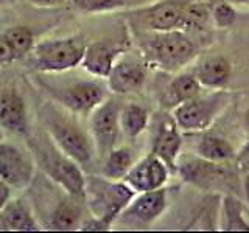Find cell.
Returning a JSON list of instances; mask_svg holds the SVG:
<instances>
[{
	"instance_id": "obj_1",
	"label": "cell",
	"mask_w": 249,
	"mask_h": 233,
	"mask_svg": "<svg viewBox=\"0 0 249 233\" xmlns=\"http://www.w3.org/2000/svg\"><path fill=\"white\" fill-rule=\"evenodd\" d=\"M132 39L139 45L148 66L168 73H178L198 54L196 44L187 31H143L132 30Z\"/></svg>"
},
{
	"instance_id": "obj_2",
	"label": "cell",
	"mask_w": 249,
	"mask_h": 233,
	"mask_svg": "<svg viewBox=\"0 0 249 233\" xmlns=\"http://www.w3.org/2000/svg\"><path fill=\"white\" fill-rule=\"evenodd\" d=\"M27 143L37 166L44 171V174L52 179L61 190H64V193L84 200L86 176L83 168L62 152L49 134L36 137L28 134Z\"/></svg>"
},
{
	"instance_id": "obj_3",
	"label": "cell",
	"mask_w": 249,
	"mask_h": 233,
	"mask_svg": "<svg viewBox=\"0 0 249 233\" xmlns=\"http://www.w3.org/2000/svg\"><path fill=\"white\" fill-rule=\"evenodd\" d=\"M231 163L232 162H210L196 154L192 157L187 155V157H179L176 174H179L184 182L196 186L199 190L237 194V191L241 190V173L237 165L232 166Z\"/></svg>"
},
{
	"instance_id": "obj_4",
	"label": "cell",
	"mask_w": 249,
	"mask_h": 233,
	"mask_svg": "<svg viewBox=\"0 0 249 233\" xmlns=\"http://www.w3.org/2000/svg\"><path fill=\"white\" fill-rule=\"evenodd\" d=\"M136 194L124 181H112L105 176H86L84 200L89 213L111 227L119 221Z\"/></svg>"
},
{
	"instance_id": "obj_5",
	"label": "cell",
	"mask_w": 249,
	"mask_h": 233,
	"mask_svg": "<svg viewBox=\"0 0 249 233\" xmlns=\"http://www.w3.org/2000/svg\"><path fill=\"white\" fill-rule=\"evenodd\" d=\"M88 41L83 34L45 39L35 45L31 62L37 72L61 73L81 66Z\"/></svg>"
},
{
	"instance_id": "obj_6",
	"label": "cell",
	"mask_w": 249,
	"mask_h": 233,
	"mask_svg": "<svg viewBox=\"0 0 249 233\" xmlns=\"http://www.w3.org/2000/svg\"><path fill=\"white\" fill-rule=\"evenodd\" d=\"M231 103L229 92L216 89L210 93H199L184 104L173 109L175 121L184 132H204L220 118Z\"/></svg>"
},
{
	"instance_id": "obj_7",
	"label": "cell",
	"mask_w": 249,
	"mask_h": 233,
	"mask_svg": "<svg viewBox=\"0 0 249 233\" xmlns=\"http://www.w3.org/2000/svg\"><path fill=\"white\" fill-rule=\"evenodd\" d=\"M45 123L54 145L81 168H88L93 162V154H97L92 137L86 134L76 121L58 112H50Z\"/></svg>"
},
{
	"instance_id": "obj_8",
	"label": "cell",
	"mask_w": 249,
	"mask_h": 233,
	"mask_svg": "<svg viewBox=\"0 0 249 233\" xmlns=\"http://www.w3.org/2000/svg\"><path fill=\"white\" fill-rule=\"evenodd\" d=\"M49 97L73 115L88 116L109 97L107 85L95 80H80L66 85L42 84Z\"/></svg>"
},
{
	"instance_id": "obj_9",
	"label": "cell",
	"mask_w": 249,
	"mask_h": 233,
	"mask_svg": "<svg viewBox=\"0 0 249 233\" xmlns=\"http://www.w3.org/2000/svg\"><path fill=\"white\" fill-rule=\"evenodd\" d=\"M189 0H158L134 8L128 14V23L132 30L168 31L181 30L184 10Z\"/></svg>"
},
{
	"instance_id": "obj_10",
	"label": "cell",
	"mask_w": 249,
	"mask_h": 233,
	"mask_svg": "<svg viewBox=\"0 0 249 233\" xmlns=\"http://www.w3.org/2000/svg\"><path fill=\"white\" fill-rule=\"evenodd\" d=\"M122 100L117 97H107L103 103L97 106L89 115V129L93 140L95 152L100 159L106 157L119 143L122 134L120 112Z\"/></svg>"
},
{
	"instance_id": "obj_11",
	"label": "cell",
	"mask_w": 249,
	"mask_h": 233,
	"mask_svg": "<svg viewBox=\"0 0 249 233\" xmlns=\"http://www.w3.org/2000/svg\"><path fill=\"white\" fill-rule=\"evenodd\" d=\"M36 160L31 151L20 146L2 142L0 143V181L13 191L25 190L35 181Z\"/></svg>"
},
{
	"instance_id": "obj_12",
	"label": "cell",
	"mask_w": 249,
	"mask_h": 233,
	"mask_svg": "<svg viewBox=\"0 0 249 233\" xmlns=\"http://www.w3.org/2000/svg\"><path fill=\"white\" fill-rule=\"evenodd\" d=\"M148 76V62L142 58L124 53L117 59L111 73L106 78V85L111 93L119 97L134 95L143 89Z\"/></svg>"
},
{
	"instance_id": "obj_13",
	"label": "cell",
	"mask_w": 249,
	"mask_h": 233,
	"mask_svg": "<svg viewBox=\"0 0 249 233\" xmlns=\"http://www.w3.org/2000/svg\"><path fill=\"white\" fill-rule=\"evenodd\" d=\"M129 49V39H101L86 47L81 67L95 78H106L114 64Z\"/></svg>"
},
{
	"instance_id": "obj_14",
	"label": "cell",
	"mask_w": 249,
	"mask_h": 233,
	"mask_svg": "<svg viewBox=\"0 0 249 233\" xmlns=\"http://www.w3.org/2000/svg\"><path fill=\"white\" fill-rule=\"evenodd\" d=\"M182 148L181 129L175 121L173 115L162 114L154 123V132L151 140V152L165 162L171 174H176L178 160Z\"/></svg>"
},
{
	"instance_id": "obj_15",
	"label": "cell",
	"mask_w": 249,
	"mask_h": 233,
	"mask_svg": "<svg viewBox=\"0 0 249 233\" xmlns=\"http://www.w3.org/2000/svg\"><path fill=\"white\" fill-rule=\"evenodd\" d=\"M168 207V191L167 188L154 190V191H145L137 193L131 204L124 208V212L120 215L119 221L128 222L140 227V225L154 224L159 217L163 215V212Z\"/></svg>"
},
{
	"instance_id": "obj_16",
	"label": "cell",
	"mask_w": 249,
	"mask_h": 233,
	"mask_svg": "<svg viewBox=\"0 0 249 233\" xmlns=\"http://www.w3.org/2000/svg\"><path fill=\"white\" fill-rule=\"evenodd\" d=\"M170 174L171 171L165 162L150 152L134 163V166L129 169L123 181L136 193H145L163 188L168 182Z\"/></svg>"
},
{
	"instance_id": "obj_17",
	"label": "cell",
	"mask_w": 249,
	"mask_h": 233,
	"mask_svg": "<svg viewBox=\"0 0 249 233\" xmlns=\"http://www.w3.org/2000/svg\"><path fill=\"white\" fill-rule=\"evenodd\" d=\"M0 128L16 135H28V109L25 100L14 87L0 90Z\"/></svg>"
},
{
	"instance_id": "obj_18",
	"label": "cell",
	"mask_w": 249,
	"mask_h": 233,
	"mask_svg": "<svg viewBox=\"0 0 249 233\" xmlns=\"http://www.w3.org/2000/svg\"><path fill=\"white\" fill-rule=\"evenodd\" d=\"M202 85L193 72H178L167 83L160 93V107L163 111H173L202 92Z\"/></svg>"
},
{
	"instance_id": "obj_19",
	"label": "cell",
	"mask_w": 249,
	"mask_h": 233,
	"mask_svg": "<svg viewBox=\"0 0 249 233\" xmlns=\"http://www.w3.org/2000/svg\"><path fill=\"white\" fill-rule=\"evenodd\" d=\"M41 224L36 219L27 200L11 198L0 210V230L8 232H37Z\"/></svg>"
},
{
	"instance_id": "obj_20",
	"label": "cell",
	"mask_w": 249,
	"mask_h": 233,
	"mask_svg": "<svg viewBox=\"0 0 249 233\" xmlns=\"http://www.w3.org/2000/svg\"><path fill=\"white\" fill-rule=\"evenodd\" d=\"M193 73L196 75L202 87L212 90L224 89L231 81L232 64L223 54H213V56L202 58L195 67Z\"/></svg>"
},
{
	"instance_id": "obj_21",
	"label": "cell",
	"mask_w": 249,
	"mask_h": 233,
	"mask_svg": "<svg viewBox=\"0 0 249 233\" xmlns=\"http://www.w3.org/2000/svg\"><path fill=\"white\" fill-rule=\"evenodd\" d=\"M80 200L70 196L67 193L66 198L58 200V204L54 205L50 221H49V229L52 230H59V232H70V230H80L81 222H83V210L80 205Z\"/></svg>"
},
{
	"instance_id": "obj_22",
	"label": "cell",
	"mask_w": 249,
	"mask_h": 233,
	"mask_svg": "<svg viewBox=\"0 0 249 233\" xmlns=\"http://www.w3.org/2000/svg\"><path fill=\"white\" fill-rule=\"evenodd\" d=\"M195 154L210 162H235L237 151L228 138L216 134H202L195 145Z\"/></svg>"
},
{
	"instance_id": "obj_23",
	"label": "cell",
	"mask_w": 249,
	"mask_h": 233,
	"mask_svg": "<svg viewBox=\"0 0 249 233\" xmlns=\"http://www.w3.org/2000/svg\"><path fill=\"white\" fill-rule=\"evenodd\" d=\"M212 0H189L182 17V31L187 33H204L213 27L212 10H213Z\"/></svg>"
},
{
	"instance_id": "obj_24",
	"label": "cell",
	"mask_w": 249,
	"mask_h": 233,
	"mask_svg": "<svg viewBox=\"0 0 249 233\" xmlns=\"http://www.w3.org/2000/svg\"><path fill=\"white\" fill-rule=\"evenodd\" d=\"M103 160V168H101V176H105L112 181H123L129 169L134 166L137 162L136 151L129 146H115Z\"/></svg>"
},
{
	"instance_id": "obj_25",
	"label": "cell",
	"mask_w": 249,
	"mask_h": 233,
	"mask_svg": "<svg viewBox=\"0 0 249 233\" xmlns=\"http://www.w3.org/2000/svg\"><path fill=\"white\" fill-rule=\"evenodd\" d=\"M150 124V112L142 104L126 103L122 106L120 112V128L122 134L129 138L136 140Z\"/></svg>"
},
{
	"instance_id": "obj_26",
	"label": "cell",
	"mask_w": 249,
	"mask_h": 233,
	"mask_svg": "<svg viewBox=\"0 0 249 233\" xmlns=\"http://www.w3.org/2000/svg\"><path fill=\"white\" fill-rule=\"evenodd\" d=\"M220 227L228 232H249V221L245 217L243 204L235 194L223 196Z\"/></svg>"
},
{
	"instance_id": "obj_27",
	"label": "cell",
	"mask_w": 249,
	"mask_h": 233,
	"mask_svg": "<svg viewBox=\"0 0 249 233\" xmlns=\"http://www.w3.org/2000/svg\"><path fill=\"white\" fill-rule=\"evenodd\" d=\"M73 10L88 14L97 13H107L122 10V8L129 6H143L146 3H151V0H69Z\"/></svg>"
},
{
	"instance_id": "obj_28",
	"label": "cell",
	"mask_w": 249,
	"mask_h": 233,
	"mask_svg": "<svg viewBox=\"0 0 249 233\" xmlns=\"http://www.w3.org/2000/svg\"><path fill=\"white\" fill-rule=\"evenodd\" d=\"M6 39L10 41L13 50L16 53V58H25L35 49V34L28 27L23 25H14L3 31Z\"/></svg>"
},
{
	"instance_id": "obj_29",
	"label": "cell",
	"mask_w": 249,
	"mask_h": 233,
	"mask_svg": "<svg viewBox=\"0 0 249 233\" xmlns=\"http://www.w3.org/2000/svg\"><path fill=\"white\" fill-rule=\"evenodd\" d=\"M238 17V10L233 5H231L226 0H218L213 3L212 10V19H213V27L215 28H229L235 23Z\"/></svg>"
},
{
	"instance_id": "obj_30",
	"label": "cell",
	"mask_w": 249,
	"mask_h": 233,
	"mask_svg": "<svg viewBox=\"0 0 249 233\" xmlns=\"http://www.w3.org/2000/svg\"><path fill=\"white\" fill-rule=\"evenodd\" d=\"M16 59L18 58H16V53L13 50L10 41L6 39L5 33H0V66L11 64Z\"/></svg>"
},
{
	"instance_id": "obj_31",
	"label": "cell",
	"mask_w": 249,
	"mask_h": 233,
	"mask_svg": "<svg viewBox=\"0 0 249 233\" xmlns=\"http://www.w3.org/2000/svg\"><path fill=\"white\" fill-rule=\"evenodd\" d=\"M80 230H84V232H107V230H111V225L90 215V217H88V219H83Z\"/></svg>"
},
{
	"instance_id": "obj_32",
	"label": "cell",
	"mask_w": 249,
	"mask_h": 233,
	"mask_svg": "<svg viewBox=\"0 0 249 233\" xmlns=\"http://www.w3.org/2000/svg\"><path fill=\"white\" fill-rule=\"evenodd\" d=\"M235 165H237V168H238L240 173H245V171L249 169V140L246 142V145L237 152Z\"/></svg>"
},
{
	"instance_id": "obj_33",
	"label": "cell",
	"mask_w": 249,
	"mask_h": 233,
	"mask_svg": "<svg viewBox=\"0 0 249 233\" xmlns=\"http://www.w3.org/2000/svg\"><path fill=\"white\" fill-rule=\"evenodd\" d=\"M28 2L39 8H54V6H59L62 3L69 2V0H28Z\"/></svg>"
},
{
	"instance_id": "obj_34",
	"label": "cell",
	"mask_w": 249,
	"mask_h": 233,
	"mask_svg": "<svg viewBox=\"0 0 249 233\" xmlns=\"http://www.w3.org/2000/svg\"><path fill=\"white\" fill-rule=\"evenodd\" d=\"M11 191L13 190L10 188V186H8L5 182L0 181V210H2L6 202L11 199Z\"/></svg>"
},
{
	"instance_id": "obj_35",
	"label": "cell",
	"mask_w": 249,
	"mask_h": 233,
	"mask_svg": "<svg viewBox=\"0 0 249 233\" xmlns=\"http://www.w3.org/2000/svg\"><path fill=\"white\" fill-rule=\"evenodd\" d=\"M241 191H243L245 198L249 204V169L245 171V173H241Z\"/></svg>"
},
{
	"instance_id": "obj_36",
	"label": "cell",
	"mask_w": 249,
	"mask_h": 233,
	"mask_svg": "<svg viewBox=\"0 0 249 233\" xmlns=\"http://www.w3.org/2000/svg\"><path fill=\"white\" fill-rule=\"evenodd\" d=\"M240 11H249V0H226Z\"/></svg>"
},
{
	"instance_id": "obj_37",
	"label": "cell",
	"mask_w": 249,
	"mask_h": 233,
	"mask_svg": "<svg viewBox=\"0 0 249 233\" xmlns=\"http://www.w3.org/2000/svg\"><path fill=\"white\" fill-rule=\"evenodd\" d=\"M243 128H245V131L249 134V107L245 111V114H243Z\"/></svg>"
},
{
	"instance_id": "obj_38",
	"label": "cell",
	"mask_w": 249,
	"mask_h": 233,
	"mask_svg": "<svg viewBox=\"0 0 249 233\" xmlns=\"http://www.w3.org/2000/svg\"><path fill=\"white\" fill-rule=\"evenodd\" d=\"M3 142V132H2V128H0V143Z\"/></svg>"
}]
</instances>
